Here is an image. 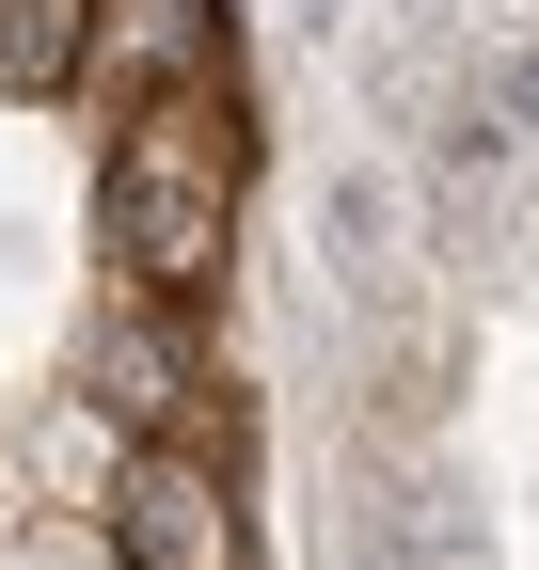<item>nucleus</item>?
<instances>
[{
  "label": "nucleus",
  "mask_w": 539,
  "mask_h": 570,
  "mask_svg": "<svg viewBox=\"0 0 539 570\" xmlns=\"http://www.w3.org/2000/svg\"><path fill=\"white\" fill-rule=\"evenodd\" d=\"M111 554L127 570H238V491L207 444H127L111 460Z\"/></svg>",
  "instance_id": "obj_2"
},
{
  "label": "nucleus",
  "mask_w": 539,
  "mask_h": 570,
  "mask_svg": "<svg viewBox=\"0 0 539 570\" xmlns=\"http://www.w3.org/2000/svg\"><path fill=\"white\" fill-rule=\"evenodd\" d=\"M96 412L144 428V444H207V365H190L175 302H127L111 285V317H96Z\"/></svg>",
  "instance_id": "obj_4"
},
{
  "label": "nucleus",
  "mask_w": 539,
  "mask_h": 570,
  "mask_svg": "<svg viewBox=\"0 0 539 570\" xmlns=\"http://www.w3.org/2000/svg\"><path fill=\"white\" fill-rule=\"evenodd\" d=\"M238 96H159L111 127V175H96V238H111V285L127 302H207L223 254H238Z\"/></svg>",
  "instance_id": "obj_1"
},
{
  "label": "nucleus",
  "mask_w": 539,
  "mask_h": 570,
  "mask_svg": "<svg viewBox=\"0 0 539 570\" xmlns=\"http://www.w3.org/2000/svg\"><path fill=\"white\" fill-rule=\"evenodd\" d=\"M96 48V0H0V96H63Z\"/></svg>",
  "instance_id": "obj_5"
},
{
  "label": "nucleus",
  "mask_w": 539,
  "mask_h": 570,
  "mask_svg": "<svg viewBox=\"0 0 539 570\" xmlns=\"http://www.w3.org/2000/svg\"><path fill=\"white\" fill-rule=\"evenodd\" d=\"M80 80H96L111 111H159V96H238V32H223V0H96Z\"/></svg>",
  "instance_id": "obj_3"
}]
</instances>
